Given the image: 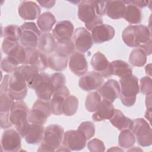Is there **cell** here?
Instances as JSON below:
<instances>
[{"label":"cell","mask_w":152,"mask_h":152,"mask_svg":"<svg viewBox=\"0 0 152 152\" xmlns=\"http://www.w3.org/2000/svg\"><path fill=\"white\" fill-rule=\"evenodd\" d=\"M122 38L128 46L140 48L147 55L151 53V32L146 26L142 24L128 26L122 31Z\"/></svg>","instance_id":"obj_1"},{"label":"cell","mask_w":152,"mask_h":152,"mask_svg":"<svg viewBox=\"0 0 152 152\" xmlns=\"http://www.w3.org/2000/svg\"><path fill=\"white\" fill-rule=\"evenodd\" d=\"M105 1L84 0L78 4V18L84 23L86 29L91 31L95 26L103 24Z\"/></svg>","instance_id":"obj_2"},{"label":"cell","mask_w":152,"mask_h":152,"mask_svg":"<svg viewBox=\"0 0 152 152\" xmlns=\"http://www.w3.org/2000/svg\"><path fill=\"white\" fill-rule=\"evenodd\" d=\"M29 109L23 100L14 102L10 112V120L11 124L22 138H24L29 128L28 119Z\"/></svg>","instance_id":"obj_3"},{"label":"cell","mask_w":152,"mask_h":152,"mask_svg":"<svg viewBox=\"0 0 152 152\" xmlns=\"http://www.w3.org/2000/svg\"><path fill=\"white\" fill-rule=\"evenodd\" d=\"M121 93L119 95L122 103L127 107L134 105L137 95L140 92L138 79L134 75H127L119 80Z\"/></svg>","instance_id":"obj_4"},{"label":"cell","mask_w":152,"mask_h":152,"mask_svg":"<svg viewBox=\"0 0 152 152\" xmlns=\"http://www.w3.org/2000/svg\"><path fill=\"white\" fill-rule=\"evenodd\" d=\"M64 131L62 126L51 124L45 128L44 136L37 151H54L61 146Z\"/></svg>","instance_id":"obj_5"},{"label":"cell","mask_w":152,"mask_h":152,"mask_svg":"<svg viewBox=\"0 0 152 152\" xmlns=\"http://www.w3.org/2000/svg\"><path fill=\"white\" fill-rule=\"evenodd\" d=\"M27 86L35 91L38 99L50 101L54 91L50 81V75L42 71L39 72Z\"/></svg>","instance_id":"obj_6"},{"label":"cell","mask_w":152,"mask_h":152,"mask_svg":"<svg viewBox=\"0 0 152 152\" xmlns=\"http://www.w3.org/2000/svg\"><path fill=\"white\" fill-rule=\"evenodd\" d=\"M129 129L133 132L138 144L146 147L152 144V131L148 123L143 118H137L132 121Z\"/></svg>","instance_id":"obj_7"},{"label":"cell","mask_w":152,"mask_h":152,"mask_svg":"<svg viewBox=\"0 0 152 152\" xmlns=\"http://www.w3.org/2000/svg\"><path fill=\"white\" fill-rule=\"evenodd\" d=\"M51 113L49 101L38 99L29 110L28 119L30 124L44 125Z\"/></svg>","instance_id":"obj_8"},{"label":"cell","mask_w":152,"mask_h":152,"mask_svg":"<svg viewBox=\"0 0 152 152\" xmlns=\"http://www.w3.org/2000/svg\"><path fill=\"white\" fill-rule=\"evenodd\" d=\"M27 84L16 71L10 75L8 93L14 100H23L27 94Z\"/></svg>","instance_id":"obj_9"},{"label":"cell","mask_w":152,"mask_h":152,"mask_svg":"<svg viewBox=\"0 0 152 152\" xmlns=\"http://www.w3.org/2000/svg\"><path fill=\"white\" fill-rule=\"evenodd\" d=\"M20 28L22 31L20 43L25 48H36L41 32L33 22H26Z\"/></svg>","instance_id":"obj_10"},{"label":"cell","mask_w":152,"mask_h":152,"mask_svg":"<svg viewBox=\"0 0 152 152\" xmlns=\"http://www.w3.org/2000/svg\"><path fill=\"white\" fill-rule=\"evenodd\" d=\"M87 138L79 130H68L64 132L62 144L70 151H80L86 145Z\"/></svg>","instance_id":"obj_11"},{"label":"cell","mask_w":152,"mask_h":152,"mask_svg":"<svg viewBox=\"0 0 152 152\" xmlns=\"http://www.w3.org/2000/svg\"><path fill=\"white\" fill-rule=\"evenodd\" d=\"M21 137L14 128L6 129L2 133L1 144V148L4 151L15 152L21 148Z\"/></svg>","instance_id":"obj_12"},{"label":"cell","mask_w":152,"mask_h":152,"mask_svg":"<svg viewBox=\"0 0 152 152\" xmlns=\"http://www.w3.org/2000/svg\"><path fill=\"white\" fill-rule=\"evenodd\" d=\"M72 41L77 52L85 53L93 46V41L91 33L84 27H78L74 31Z\"/></svg>","instance_id":"obj_13"},{"label":"cell","mask_w":152,"mask_h":152,"mask_svg":"<svg viewBox=\"0 0 152 152\" xmlns=\"http://www.w3.org/2000/svg\"><path fill=\"white\" fill-rule=\"evenodd\" d=\"M90 64L94 71L98 72L103 78H108L113 75L111 63L100 52H97L93 55Z\"/></svg>","instance_id":"obj_14"},{"label":"cell","mask_w":152,"mask_h":152,"mask_svg":"<svg viewBox=\"0 0 152 152\" xmlns=\"http://www.w3.org/2000/svg\"><path fill=\"white\" fill-rule=\"evenodd\" d=\"M104 83V78L98 72L91 71L83 75L79 80L78 86L83 90L90 91L97 90Z\"/></svg>","instance_id":"obj_15"},{"label":"cell","mask_w":152,"mask_h":152,"mask_svg":"<svg viewBox=\"0 0 152 152\" xmlns=\"http://www.w3.org/2000/svg\"><path fill=\"white\" fill-rule=\"evenodd\" d=\"M97 90L103 99L111 103H113L118 99L121 93V87L119 82L113 79L107 80Z\"/></svg>","instance_id":"obj_16"},{"label":"cell","mask_w":152,"mask_h":152,"mask_svg":"<svg viewBox=\"0 0 152 152\" xmlns=\"http://www.w3.org/2000/svg\"><path fill=\"white\" fill-rule=\"evenodd\" d=\"M68 65L70 70L76 75L82 77L88 71V64L84 53L75 52L69 58Z\"/></svg>","instance_id":"obj_17"},{"label":"cell","mask_w":152,"mask_h":152,"mask_svg":"<svg viewBox=\"0 0 152 152\" xmlns=\"http://www.w3.org/2000/svg\"><path fill=\"white\" fill-rule=\"evenodd\" d=\"M27 48V59L25 65H31L36 67L40 71L47 69L48 57L36 48Z\"/></svg>","instance_id":"obj_18"},{"label":"cell","mask_w":152,"mask_h":152,"mask_svg":"<svg viewBox=\"0 0 152 152\" xmlns=\"http://www.w3.org/2000/svg\"><path fill=\"white\" fill-rule=\"evenodd\" d=\"M91 36L93 43L96 44L103 43L110 40L115 34L113 27L110 25L102 24L95 26L91 30Z\"/></svg>","instance_id":"obj_19"},{"label":"cell","mask_w":152,"mask_h":152,"mask_svg":"<svg viewBox=\"0 0 152 152\" xmlns=\"http://www.w3.org/2000/svg\"><path fill=\"white\" fill-rule=\"evenodd\" d=\"M74 27L69 20L57 22L52 30V34L57 42H64L71 39L74 33Z\"/></svg>","instance_id":"obj_20"},{"label":"cell","mask_w":152,"mask_h":152,"mask_svg":"<svg viewBox=\"0 0 152 152\" xmlns=\"http://www.w3.org/2000/svg\"><path fill=\"white\" fill-rule=\"evenodd\" d=\"M18 12L24 20H34L41 15L40 7L33 1H22L18 8Z\"/></svg>","instance_id":"obj_21"},{"label":"cell","mask_w":152,"mask_h":152,"mask_svg":"<svg viewBox=\"0 0 152 152\" xmlns=\"http://www.w3.org/2000/svg\"><path fill=\"white\" fill-rule=\"evenodd\" d=\"M69 95V90L65 86L53 94L52 97L49 101L51 113L53 115L59 116L63 114L62 105L64 102Z\"/></svg>","instance_id":"obj_22"},{"label":"cell","mask_w":152,"mask_h":152,"mask_svg":"<svg viewBox=\"0 0 152 152\" xmlns=\"http://www.w3.org/2000/svg\"><path fill=\"white\" fill-rule=\"evenodd\" d=\"M126 4L124 1H107L104 2V13L109 18L118 20L124 17Z\"/></svg>","instance_id":"obj_23"},{"label":"cell","mask_w":152,"mask_h":152,"mask_svg":"<svg viewBox=\"0 0 152 152\" xmlns=\"http://www.w3.org/2000/svg\"><path fill=\"white\" fill-rule=\"evenodd\" d=\"M115 109L112 103L103 99L99 107L92 115V119L95 122L104 120H110L115 113Z\"/></svg>","instance_id":"obj_24"},{"label":"cell","mask_w":152,"mask_h":152,"mask_svg":"<svg viewBox=\"0 0 152 152\" xmlns=\"http://www.w3.org/2000/svg\"><path fill=\"white\" fill-rule=\"evenodd\" d=\"M56 42L50 33H43L39 38L37 49L46 55H50L55 51Z\"/></svg>","instance_id":"obj_25"},{"label":"cell","mask_w":152,"mask_h":152,"mask_svg":"<svg viewBox=\"0 0 152 152\" xmlns=\"http://www.w3.org/2000/svg\"><path fill=\"white\" fill-rule=\"evenodd\" d=\"M126 8L124 18L129 24H140L142 19V13L140 8L129 2V1H124Z\"/></svg>","instance_id":"obj_26"},{"label":"cell","mask_w":152,"mask_h":152,"mask_svg":"<svg viewBox=\"0 0 152 152\" xmlns=\"http://www.w3.org/2000/svg\"><path fill=\"white\" fill-rule=\"evenodd\" d=\"M45 128L43 125L30 124L29 128L24 137L26 141L29 144H38L43 139Z\"/></svg>","instance_id":"obj_27"},{"label":"cell","mask_w":152,"mask_h":152,"mask_svg":"<svg viewBox=\"0 0 152 152\" xmlns=\"http://www.w3.org/2000/svg\"><path fill=\"white\" fill-rule=\"evenodd\" d=\"M68 61L69 58L54 52L48 57V65L52 70L62 71L66 68Z\"/></svg>","instance_id":"obj_28"},{"label":"cell","mask_w":152,"mask_h":152,"mask_svg":"<svg viewBox=\"0 0 152 152\" xmlns=\"http://www.w3.org/2000/svg\"><path fill=\"white\" fill-rule=\"evenodd\" d=\"M56 21V18L53 14L49 11H46L39 16L37 20V25L43 33H49Z\"/></svg>","instance_id":"obj_29"},{"label":"cell","mask_w":152,"mask_h":152,"mask_svg":"<svg viewBox=\"0 0 152 152\" xmlns=\"http://www.w3.org/2000/svg\"><path fill=\"white\" fill-rule=\"evenodd\" d=\"M110 123L118 130L122 131L125 129H129L132 123V120L126 117L119 110L115 109V113L110 119Z\"/></svg>","instance_id":"obj_30"},{"label":"cell","mask_w":152,"mask_h":152,"mask_svg":"<svg viewBox=\"0 0 152 152\" xmlns=\"http://www.w3.org/2000/svg\"><path fill=\"white\" fill-rule=\"evenodd\" d=\"M110 63L113 75L122 78L132 74V68L126 62L122 60H115Z\"/></svg>","instance_id":"obj_31"},{"label":"cell","mask_w":152,"mask_h":152,"mask_svg":"<svg viewBox=\"0 0 152 152\" xmlns=\"http://www.w3.org/2000/svg\"><path fill=\"white\" fill-rule=\"evenodd\" d=\"M16 71L26 80L27 85L40 72V71L36 67L31 65H22L19 66Z\"/></svg>","instance_id":"obj_32"},{"label":"cell","mask_w":152,"mask_h":152,"mask_svg":"<svg viewBox=\"0 0 152 152\" xmlns=\"http://www.w3.org/2000/svg\"><path fill=\"white\" fill-rule=\"evenodd\" d=\"M135 142V137L129 129L121 131L118 137V144L121 148H130L134 146Z\"/></svg>","instance_id":"obj_33"},{"label":"cell","mask_w":152,"mask_h":152,"mask_svg":"<svg viewBox=\"0 0 152 152\" xmlns=\"http://www.w3.org/2000/svg\"><path fill=\"white\" fill-rule=\"evenodd\" d=\"M75 50L72 39H70L64 42H56L54 52L69 58L71 55L75 52Z\"/></svg>","instance_id":"obj_34"},{"label":"cell","mask_w":152,"mask_h":152,"mask_svg":"<svg viewBox=\"0 0 152 152\" xmlns=\"http://www.w3.org/2000/svg\"><path fill=\"white\" fill-rule=\"evenodd\" d=\"M147 56L142 49L136 48L131 51L129 56V62L134 66L141 67L146 63Z\"/></svg>","instance_id":"obj_35"},{"label":"cell","mask_w":152,"mask_h":152,"mask_svg":"<svg viewBox=\"0 0 152 152\" xmlns=\"http://www.w3.org/2000/svg\"><path fill=\"white\" fill-rule=\"evenodd\" d=\"M22 31L20 27L17 25L10 24L2 29V37L4 39L12 41L19 42L21 37Z\"/></svg>","instance_id":"obj_36"},{"label":"cell","mask_w":152,"mask_h":152,"mask_svg":"<svg viewBox=\"0 0 152 152\" xmlns=\"http://www.w3.org/2000/svg\"><path fill=\"white\" fill-rule=\"evenodd\" d=\"M78 107V99L72 95L66 98L62 105V113L65 116H72L77 111Z\"/></svg>","instance_id":"obj_37"},{"label":"cell","mask_w":152,"mask_h":152,"mask_svg":"<svg viewBox=\"0 0 152 152\" xmlns=\"http://www.w3.org/2000/svg\"><path fill=\"white\" fill-rule=\"evenodd\" d=\"M101 102V96L99 93L97 91H91L86 97L85 107L87 111L94 112L99 107Z\"/></svg>","instance_id":"obj_38"},{"label":"cell","mask_w":152,"mask_h":152,"mask_svg":"<svg viewBox=\"0 0 152 152\" xmlns=\"http://www.w3.org/2000/svg\"><path fill=\"white\" fill-rule=\"evenodd\" d=\"M0 115H10V109L14 101L8 92L0 91Z\"/></svg>","instance_id":"obj_39"},{"label":"cell","mask_w":152,"mask_h":152,"mask_svg":"<svg viewBox=\"0 0 152 152\" xmlns=\"http://www.w3.org/2000/svg\"><path fill=\"white\" fill-rule=\"evenodd\" d=\"M18 65V63L14 58L7 56L1 61V68L4 72L12 74L17 69Z\"/></svg>","instance_id":"obj_40"},{"label":"cell","mask_w":152,"mask_h":152,"mask_svg":"<svg viewBox=\"0 0 152 152\" xmlns=\"http://www.w3.org/2000/svg\"><path fill=\"white\" fill-rule=\"evenodd\" d=\"M50 81L54 93L65 86L66 78L61 72H55L50 75Z\"/></svg>","instance_id":"obj_41"},{"label":"cell","mask_w":152,"mask_h":152,"mask_svg":"<svg viewBox=\"0 0 152 152\" xmlns=\"http://www.w3.org/2000/svg\"><path fill=\"white\" fill-rule=\"evenodd\" d=\"M78 130L82 132L87 140L94 137L95 134V126L90 121L83 122L78 127Z\"/></svg>","instance_id":"obj_42"},{"label":"cell","mask_w":152,"mask_h":152,"mask_svg":"<svg viewBox=\"0 0 152 152\" xmlns=\"http://www.w3.org/2000/svg\"><path fill=\"white\" fill-rule=\"evenodd\" d=\"M140 91L143 94H149L152 93L151 79L149 77H144L140 81Z\"/></svg>","instance_id":"obj_43"},{"label":"cell","mask_w":152,"mask_h":152,"mask_svg":"<svg viewBox=\"0 0 152 152\" xmlns=\"http://www.w3.org/2000/svg\"><path fill=\"white\" fill-rule=\"evenodd\" d=\"M88 149L92 152H102L105 150L103 142L97 138H93L87 143Z\"/></svg>","instance_id":"obj_44"},{"label":"cell","mask_w":152,"mask_h":152,"mask_svg":"<svg viewBox=\"0 0 152 152\" xmlns=\"http://www.w3.org/2000/svg\"><path fill=\"white\" fill-rule=\"evenodd\" d=\"M37 2L40 5L41 7L45 8H52L55 5L56 2L55 1H39Z\"/></svg>","instance_id":"obj_45"},{"label":"cell","mask_w":152,"mask_h":152,"mask_svg":"<svg viewBox=\"0 0 152 152\" xmlns=\"http://www.w3.org/2000/svg\"><path fill=\"white\" fill-rule=\"evenodd\" d=\"M130 3L135 5L139 8L141 9L142 8H144L148 5V2L144 1H129Z\"/></svg>","instance_id":"obj_46"},{"label":"cell","mask_w":152,"mask_h":152,"mask_svg":"<svg viewBox=\"0 0 152 152\" xmlns=\"http://www.w3.org/2000/svg\"><path fill=\"white\" fill-rule=\"evenodd\" d=\"M145 105L147 109H151V94H149L146 96Z\"/></svg>","instance_id":"obj_47"},{"label":"cell","mask_w":152,"mask_h":152,"mask_svg":"<svg viewBox=\"0 0 152 152\" xmlns=\"http://www.w3.org/2000/svg\"><path fill=\"white\" fill-rule=\"evenodd\" d=\"M151 64H149L145 66V73L148 76H151Z\"/></svg>","instance_id":"obj_48"},{"label":"cell","mask_w":152,"mask_h":152,"mask_svg":"<svg viewBox=\"0 0 152 152\" xmlns=\"http://www.w3.org/2000/svg\"><path fill=\"white\" fill-rule=\"evenodd\" d=\"M151 109H147L145 113V117L148 119V121H150L151 119Z\"/></svg>","instance_id":"obj_49"},{"label":"cell","mask_w":152,"mask_h":152,"mask_svg":"<svg viewBox=\"0 0 152 152\" xmlns=\"http://www.w3.org/2000/svg\"><path fill=\"white\" fill-rule=\"evenodd\" d=\"M122 151L123 150L121 148H119L117 147H112L110 148L107 150V151Z\"/></svg>","instance_id":"obj_50"}]
</instances>
